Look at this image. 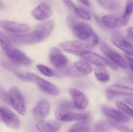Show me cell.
I'll return each mask as SVG.
<instances>
[{
    "mask_svg": "<svg viewBox=\"0 0 133 132\" xmlns=\"http://www.w3.org/2000/svg\"><path fill=\"white\" fill-rule=\"evenodd\" d=\"M55 28V22L48 20L36 26L30 33L25 34H10V38L14 43L20 44H33L48 38Z\"/></svg>",
    "mask_w": 133,
    "mask_h": 132,
    "instance_id": "6da1fadb",
    "label": "cell"
},
{
    "mask_svg": "<svg viewBox=\"0 0 133 132\" xmlns=\"http://www.w3.org/2000/svg\"><path fill=\"white\" fill-rule=\"evenodd\" d=\"M75 107L70 102H65L61 104L55 111V117L62 122L81 121L88 120L89 114L87 113H79L74 111Z\"/></svg>",
    "mask_w": 133,
    "mask_h": 132,
    "instance_id": "7a4b0ae2",
    "label": "cell"
},
{
    "mask_svg": "<svg viewBox=\"0 0 133 132\" xmlns=\"http://www.w3.org/2000/svg\"><path fill=\"white\" fill-rule=\"evenodd\" d=\"M67 21L71 27L75 37L81 41H87L94 33V30L90 25L86 22L79 21L74 17H67Z\"/></svg>",
    "mask_w": 133,
    "mask_h": 132,
    "instance_id": "3957f363",
    "label": "cell"
},
{
    "mask_svg": "<svg viewBox=\"0 0 133 132\" xmlns=\"http://www.w3.org/2000/svg\"><path fill=\"white\" fill-rule=\"evenodd\" d=\"M61 50L70 54L77 56H81L87 51H90L92 47L87 43L79 40H69L61 43L59 45Z\"/></svg>",
    "mask_w": 133,
    "mask_h": 132,
    "instance_id": "277c9868",
    "label": "cell"
},
{
    "mask_svg": "<svg viewBox=\"0 0 133 132\" xmlns=\"http://www.w3.org/2000/svg\"><path fill=\"white\" fill-rule=\"evenodd\" d=\"M9 97L10 104L14 109L22 116L25 115L27 111L25 102L19 89L16 86L11 87L9 92Z\"/></svg>",
    "mask_w": 133,
    "mask_h": 132,
    "instance_id": "5b68a950",
    "label": "cell"
},
{
    "mask_svg": "<svg viewBox=\"0 0 133 132\" xmlns=\"http://www.w3.org/2000/svg\"><path fill=\"white\" fill-rule=\"evenodd\" d=\"M26 75L28 78V82H32L36 84L45 93L53 96H57L60 94L59 89L52 83L31 72H27Z\"/></svg>",
    "mask_w": 133,
    "mask_h": 132,
    "instance_id": "8992f818",
    "label": "cell"
},
{
    "mask_svg": "<svg viewBox=\"0 0 133 132\" xmlns=\"http://www.w3.org/2000/svg\"><path fill=\"white\" fill-rule=\"evenodd\" d=\"M100 49L102 53L110 59V61L115 63L118 67L123 69H127V65L123 57L115 50L112 49L107 43L103 41L100 45Z\"/></svg>",
    "mask_w": 133,
    "mask_h": 132,
    "instance_id": "52a82bcc",
    "label": "cell"
},
{
    "mask_svg": "<svg viewBox=\"0 0 133 132\" xmlns=\"http://www.w3.org/2000/svg\"><path fill=\"white\" fill-rule=\"evenodd\" d=\"M81 57L84 60L88 62V63H90L96 66H103L104 67V66L109 65L114 69H117L118 66L115 63H113L112 61L109 60L105 57H103L102 56L99 55L92 51L86 52L84 54H82Z\"/></svg>",
    "mask_w": 133,
    "mask_h": 132,
    "instance_id": "ba28073f",
    "label": "cell"
},
{
    "mask_svg": "<svg viewBox=\"0 0 133 132\" xmlns=\"http://www.w3.org/2000/svg\"><path fill=\"white\" fill-rule=\"evenodd\" d=\"M3 122L9 128L13 129H18L20 127V121L18 116L13 111L4 106L0 107Z\"/></svg>",
    "mask_w": 133,
    "mask_h": 132,
    "instance_id": "9c48e42d",
    "label": "cell"
},
{
    "mask_svg": "<svg viewBox=\"0 0 133 132\" xmlns=\"http://www.w3.org/2000/svg\"><path fill=\"white\" fill-rule=\"evenodd\" d=\"M111 41L115 46L123 50L128 55H133V46L132 44L124 37L122 36L118 31H114L112 33Z\"/></svg>",
    "mask_w": 133,
    "mask_h": 132,
    "instance_id": "30bf717a",
    "label": "cell"
},
{
    "mask_svg": "<svg viewBox=\"0 0 133 132\" xmlns=\"http://www.w3.org/2000/svg\"><path fill=\"white\" fill-rule=\"evenodd\" d=\"M0 27L5 31L14 34L25 33L30 30V27L27 25L8 20L1 21Z\"/></svg>",
    "mask_w": 133,
    "mask_h": 132,
    "instance_id": "8fae6325",
    "label": "cell"
},
{
    "mask_svg": "<svg viewBox=\"0 0 133 132\" xmlns=\"http://www.w3.org/2000/svg\"><path fill=\"white\" fill-rule=\"evenodd\" d=\"M49 60L51 63L57 69H63L68 64L67 57L57 47L51 48L49 51Z\"/></svg>",
    "mask_w": 133,
    "mask_h": 132,
    "instance_id": "7c38bea8",
    "label": "cell"
},
{
    "mask_svg": "<svg viewBox=\"0 0 133 132\" xmlns=\"http://www.w3.org/2000/svg\"><path fill=\"white\" fill-rule=\"evenodd\" d=\"M102 111L110 120L120 123L128 122L131 120V119L128 115L125 114L119 109H116L114 107L104 106L102 107Z\"/></svg>",
    "mask_w": 133,
    "mask_h": 132,
    "instance_id": "4fadbf2b",
    "label": "cell"
},
{
    "mask_svg": "<svg viewBox=\"0 0 133 132\" xmlns=\"http://www.w3.org/2000/svg\"><path fill=\"white\" fill-rule=\"evenodd\" d=\"M69 93L73 100L75 108L78 109H85L88 106L89 101L87 96L81 91L75 88H70Z\"/></svg>",
    "mask_w": 133,
    "mask_h": 132,
    "instance_id": "5bb4252c",
    "label": "cell"
},
{
    "mask_svg": "<svg viewBox=\"0 0 133 132\" xmlns=\"http://www.w3.org/2000/svg\"><path fill=\"white\" fill-rule=\"evenodd\" d=\"M5 54L10 59V61L14 63L23 65H28L32 63V60L26 56L20 50L16 48H12L10 50Z\"/></svg>",
    "mask_w": 133,
    "mask_h": 132,
    "instance_id": "9a60e30c",
    "label": "cell"
},
{
    "mask_svg": "<svg viewBox=\"0 0 133 132\" xmlns=\"http://www.w3.org/2000/svg\"><path fill=\"white\" fill-rule=\"evenodd\" d=\"M50 111V104L46 100L40 101L36 105L32 110V116L35 120H44Z\"/></svg>",
    "mask_w": 133,
    "mask_h": 132,
    "instance_id": "2e32d148",
    "label": "cell"
},
{
    "mask_svg": "<svg viewBox=\"0 0 133 132\" xmlns=\"http://www.w3.org/2000/svg\"><path fill=\"white\" fill-rule=\"evenodd\" d=\"M101 22L104 26L109 28H116L127 25V23L122 18V16L107 14L101 18Z\"/></svg>",
    "mask_w": 133,
    "mask_h": 132,
    "instance_id": "e0dca14e",
    "label": "cell"
},
{
    "mask_svg": "<svg viewBox=\"0 0 133 132\" xmlns=\"http://www.w3.org/2000/svg\"><path fill=\"white\" fill-rule=\"evenodd\" d=\"M52 14L51 9L44 3L39 4L31 12V15L35 19L39 21H44L48 19Z\"/></svg>",
    "mask_w": 133,
    "mask_h": 132,
    "instance_id": "ac0fdd59",
    "label": "cell"
},
{
    "mask_svg": "<svg viewBox=\"0 0 133 132\" xmlns=\"http://www.w3.org/2000/svg\"><path fill=\"white\" fill-rule=\"evenodd\" d=\"M59 122L55 120H39L36 124V128L40 132H58L61 129Z\"/></svg>",
    "mask_w": 133,
    "mask_h": 132,
    "instance_id": "d6986e66",
    "label": "cell"
},
{
    "mask_svg": "<svg viewBox=\"0 0 133 132\" xmlns=\"http://www.w3.org/2000/svg\"><path fill=\"white\" fill-rule=\"evenodd\" d=\"M108 93L110 94H121L133 97V88L123 85L114 84L107 88Z\"/></svg>",
    "mask_w": 133,
    "mask_h": 132,
    "instance_id": "ffe728a7",
    "label": "cell"
},
{
    "mask_svg": "<svg viewBox=\"0 0 133 132\" xmlns=\"http://www.w3.org/2000/svg\"><path fill=\"white\" fill-rule=\"evenodd\" d=\"M73 66L83 76L90 75L93 71V67L90 63L85 60L74 62Z\"/></svg>",
    "mask_w": 133,
    "mask_h": 132,
    "instance_id": "44dd1931",
    "label": "cell"
},
{
    "mask_svg": "<svg viewBox=\"0 0 133 132\" xmlns=\"http://www.w3.org/2000/svg\"><path fill=\"white\" fill-rule=\"evenodd\" d=\"M94 75L96 79L101 82L106 83L110 79V74L103 66H97L94 69Z\"/></svg>",
    "mask_w": 133,
    "mask_h": 132,
    "instance_id": "7402d4cb",
    "label": "cell"
},
{
    "mask_svg": "<svg viewBox=\"0 0 133 132\" xmlns=\"http://www.w3.org/2000/svg\"><path fill=\"white\" fill-rule=\"evenodd\" d=\"M87 120H81L74 124L70 128L69 132H91L90 127Z\"/></svg>",
    "mask_w": 133,
    "mask_h": 132,
    "instance_id": "603a6c76",
    "label": "cell"
},
{
    "mask_svg": "<svg viewBox=\"0 0 133 132\" xmlns=\"http://www.w3.org/2000/svg\"><path fill=\"white\" fill-rule=\"evenodd\" d=\"M0 46L2 47L5 53L9 52L13 48L10 39L1 31H0Z\"/></svg>",
    "mask_w": 133,
    "mask_h": 132,
    "instance_id": "cb8c5ba5",
    "label": "cell"
},
{
    "mask_svg": "<svg viewBox=\"0 0 133 132\" xmlns=\"http://www.w3.org/2000/svg\"><path fill=\"white\" fill-rule=\"evenodd\" d=\"M110 123L105 121H100L94 125L92 132H107L110 129Z\"/></svg>",
    "mask_w": 133,
    "mask_h": 132,
    "instance_id": "d4e9b609",
    "label": "cell"
},
{
    "mask_svg": "<svg viewBox=\"0 0 133 132\" xmlns=\"http://www.w3.org/2000/svg\"><path fill=\"white\" fill-rule=\"evenodd\" d=\"M133 12V0H127L126 2L125 9L122 18L128 24L129 18Z\"/></svg>",
    "mask_w": 133,
    "mask_h": 132,
    "instance_id": "484cf974",
    "label": "cell"
},
{
    "mask_svg": "<svg viewBox=\"0 0 133 132\" xmlns=\"http://www.w3.org/2000/svg\"><path fill=\"white\" fill-rule=\"evenodd\" d=\"M116 106L118 107V109L122 111V112L124 113L127 115H129V116L133 118V109L130 107L129 106H127L126 104L118 101V102H116Z\"/></svg>",
    "mask_w": 133,
    "mask_h": 132,
    "instance_id": "4316f807",
    "label": "cell"
},
{
    "mask_svg": "<svg viewBox=\"0 0 133 132\" xmlns=\"http://www.w3.org/2000/svg\"><path fill=\"white\" fill-rule=\"evenodd\" d=\"M103 8L108 10H114L118 6L116 1L114 0H97Z\"/></svg>",
    "mask_w": 133,
    "mask_h": 132,
    "instance_id": "83f0119b",
    "label": "cell"
},
{
    "mask_svg": "<svg viewBox=\"0 0 133 132\" xmlns=\"http://www.w3.org/2000/svg\"><path fill=\"white\" fill-rule=\"evenodd\" d=\"M36 68L42 74H43L44 76H48V77H52L55 75L54 72L49 67H47L46 65H44L43 64L37 65Z\"/></svg>",
    "mask_w": 133,
    "mask_h": 132,
    "instance_id": "f1b7e54d",
    "label": "cell"
},
{
    "mask_svg": "<svg viewBox=\"0 0 133 132\" xmlns=\"http://www.w3.org/2000/svg\"><path fill=\"white\" fill-rule=\"evenodd\" d=\"M74 11H75V12L76 13L81 19H84V20L90 21L91 19L90 14L87 10L82 9V8L76 6V8L75 9Z\"/></svg>",
    "mask_w": 133,
    "mask_h": 132,
    "instance_id": "f546056e",
    "label": "cell"
},
{
    "mask_svg": "<svg viewBox=\"0 0 133 132\" xmlns=\"http://www.w3.org/2000/svg\"><path fill=\"white\" fill-rule=\"evenodd\" d=\"M109 122L110 123V124L112 126L115 128L116 129H118V130L121 131H127L129 129L128 127H127V126L123 124V123L117 122L113 121V120H109Z\"/></svg>",
    "mask_w": 133,
    "mask_h": 132,
    "instance_id": "4dcf8cb0",
    "label": "cell"
},
{
    "mask_svg": "<svg viewBox=\"0 0 133 132\" xmlns=\"http://www.w3.org/2000/svg\"><path fill=\"white\" fill-rule=\"evenodd\" d=\"M99 42L100 40L98 36H97L95 32H94V33L92 34V36H90V38L88 40L87 43L88 44V45H90L91 47H95L96 46V45H98V44L99 43Z\"/></svg>",
    "mask_w": 133,
    "mask_h": 132,
    "instance_id": "1f68e13d",
    "label": "cell"
},
{
    "mask_svg": "<svg viewBox=\"0 0 133 132\" xmlns=\"http://www.w3.org/2000/svg\"><path fill=\"white\" fill-rule=\"evenodd\" d=\"M66 76H69V77H72V78H76V77H81L83 75H82L74 66L71 67L69 68L66 71Z\"/></svg>",
    "mask_w": 133,
    "mask_h": 132,
    "instance_id": "d6a6232c",
    "label": "cell"
},
{
    "mask_svg": "<svg viewBox=\"0 0 133 132\" xmlns=\"http://www.w3.org/2000/svg\"><path fill=\"white\" fill-rule=\"evenodd\" d=\"M0 99H1V100L4 101L5 102H6L8 104H10V100H9V94L5 91V89H3V87L2 85H1V84H0Z\"/></svg>",
    "mask_w": 133,
    "mask_h": 132,
    "instance_id": "836d02e7",
    "label": "cell"
},
{
    "mask_svg": "<svg viewBox=\"0 0 133 132\" xmlns=\"http://www.w3.org/2000/svg\"><path fill=\"white\" fill-rule=\"evenodd\" d=\"M63 1H64V3L66 4V5H67L69 8H70L71 9H72L73 10H75V9L76 8L77 6L75 5V4L72 1H71V0H63Z\"/></svg>",
    "mask_w": 133,
    "mask_h": 132,
    "instance_id": "e575fe53",
    "label": "cell"
},
{
    "mask_svg": "<svg viewBox=\"0 0 133 132\" xmlns=\"http://www.w3.org/2000/svg\"><path fill=\"white\" fill-rule=\"evenodd\" d=\"M126 59H127L130 68H131V71H132L133 73V58L129 56H126Z\"/></svg>",
    "mask_w": 133,
    "mask_h": 132,
    "instance_id": "d590c367",
    "label": "cell"
},
{
    "mask_svg": "<svg viewBox=\"0 0 133 132\" xmlns=\"http://www.w3.org/2000/svg\"><path fill=\"white\" fill-rule=\"evenodd\" d=\"M127 34H128L129 38L133 40V27H129L127 28Z\"/></svg>",
    "mask_w": 133,
    "mask_h": 132,
    "instance_id": "8d00e7d4",
    "label": "cell"
},
{
    "mask_svg": "<svg viewBox=\"0 0 133 132\" xmlns=\"http://www.w3.org/2000/svg\"><path fill=\"white\" fill-rule=\"evenodd\" d=\"M125 100V102H127V104H129L131 105V106H132L133 107V98H126Z\"/></svg>",
    "mask_w": 133,
    "mask_h": 132,
    "instance_id": "74e56055",
    "label": "cell"
},
{
    "mask_svg": "<svg viewBox=\"0 0 133 132\" xmlns=\"http://www.w3.org/2000/svg\"><path fill=\"white\" fill-rule=\"evenodd\" d=\"M81 3H83V5H86L87 6H90V2L88 1V0H79Z\"/></svg>",
    "mask_w": 133,
    "mask_h": 132,
    "instance_id": "f35d334b",
    "label": "cell"
},
{
    "mask_svg": "<svg viewBox=\"0 0 133 132\" xmlns=\"http://www.w3.org/2000/svg\"><path fill=\"white\" fill-rule=\"evenodd\" d=\"M130 78H131V80H132V82H133V75H130Z\"/></svg>",
    "mask_w": 133,
    "mask_h": 132,
    "instance_id": "ab89813d",
    "label": "cell"
},
{
    "mask_svg": "<svg viewBox=\"0 0 133 132\" xmlns=\"http://www.w3.org/2000/svg\"><path fill=\"white\" fill-rule=\"evenodd\" d=\"M0 121H3L2 116H1V111H0Z\"/></svg>",
    "mask_w": 133,
    "mask_h": 132,
    "instance_id": "60d3db41",
    "label": "cell"
},
{
    "mask_svg": "<svg viewBox=\"0 0 133 132\" xmlns=\"http://www.w3.org/2000/svg\"><path fill=\"white\" fill-rule=\"evenodd\" d=\"M131 132H133V131H131Z\"/></svg>",
    "mask_w": 133,
    "mask_h": 132,
    "instance_id": "b9f144b4",
    "label": "cell"
}]
</instances>
